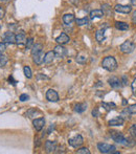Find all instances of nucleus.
<instances>
[{
  "mask_svg": "<svg viewBox=\"0 0 136 154\" xmlns=\"http://www.w3.org/2000/svg\"><path fill=\"white\" fill-rule=\"evenodd\" d=\"M33 45H34V39L33 38L27 39V41H26V48L27 49H31L32 47H33Z\"/></svg>",
  "mask_w": 136,
  "mask_h": 154,
  "instance_id": "32",
  "label": "nucleus"
},
{
  "mask_svg": "<svg viewBox=\"0 0 136 154\" xmlns=\"http://www.w3.org/2000/svg\"><path fill=\"white\" fill-rule=\"evenodd\" d=\"M122 105H127V100H124V101H122Z\"/></svg>",
  "mask_w": 136,
  "mask_h": 154,
  "instance_id": "44",
  "label": "nucleus"
},
{
  "mask_svg": "<svg viewBox=\"0 0 136 154\" xmlns=\"http://www.w3.org/2000/svg\"><path fill=\"white\" fill-rule=\"evenodd\" d=\"M53 51H55V55L57 58H60V59H62V58H64L66 56V54H67V51H66L65 47H63L61 44L57 45V46L55 47V49H53Z\"/></svg>",
  "mask_w": 136,
  "mask_h": 154,
  "instance_id": "9",
  "label": "nucleus"
},
{
  "mask_svg": "<svg viewBox=\"0 0 136 154\" xmlns=\"http://www.w3.org/2000/svg\"><path fill=\"white\" fill-rule=\"evenodd\" d=\"M86 60H87V59H86L85 57H77V62L81 63V64H84V63L86 62Z\"/></svg>",
  "mask_w": 136,
  "mask_h": 154,
  "instance_id": "37",
  "label": "nucleus"
},
{
  "mask_svg": "<svg viewBox=\"0 0 136 154\" xmlns=\"http://www.w3.org/2000/svg\"><path fill=\"white\" fill-rule=\"evenodd\" d=\"M98 149L100 150L101 153H105V154L115 153V150H116V148L113 145H108V144H106V143H98Z\"/></svg>",
  "mask_w": 136,
  "mask_h": 154,
  "instance_id": "4",
  "label": "nucleus"
},
{
  "mask_svg": "<svg viewBox=\"0 0 136 154\" xmlns=\"http://www.w3.org/2000/svg\"><path fill=\"white\" fill-rule=\"evenodd\" d=\"M125 120L122 118V116H116V118L112 119V120L109 121V126H122L124 125Z\"/></svg>",
  "mask_w": 136,
  "mask_h": 154,
  "instance_id": "17",
  "label": "nucleus"
},
{
  "mask_svg": "<svg viewBox=\"0 0 136 154\" xmlns=\"http://www.w3.org/2000/svg\"><path fill=\"white\" fill-rule=\"evenodd\" d=\"M102 67L111 72V71L116 70V68H117V61L112 56H108L102 61Z\"/></svg>",
  "mask_w": 136,
  "mask_h": 154,
  "instance_id": "1",
  "label": "nucleus"
},
{
  "mask_svg": "<svg viewBox=\"0 0 136 154\" xmlns=\"http://www.w3.org/2000/svg\"><path fill=\"white\" fill-rule=\"evenodd\" d=\"M131 87H132L133 94L136 95V79H134V81L132 82V84H131Z\"/></svg>",
  "mask_w": 136,
  "mask_h": 154,
  "instance_id": "35",
  "label": "nucleus"
},
{
  "mask_svg": "<svg viewBox=\"0 0 136 154\" xmlns=\"http://www.w3.org/2000/svg\"><path fill=\"white\" fill-rule=\"evenodd\" d=\"M102 8H103L104 14H106V15H111V8H109V5H108V4H104Z\"/></svg>",
  "mask_w": 136,
  "mask_h": 154,
  "instance_id": "29",
  "label": "nucleus"
},
{
  "mask_svg": "<svg viewBox=\"0 0 136 154\" xmlns=\"http://www.w3.org/2000/svg\"><path fill=\"white\" fill-rule=\"evenodd\" d=\"M135 47H136V45L133 41L127 40V41H125L122 45H120L119 48H120V51L124 53V54H132L133 51H134Z\"/></svg>",
  "mask_w": 136,
  "mask_h": 154,
  "instance_id": "3",
  "label": "nucleus"
},
{
  "mask_svg": "<svg viewBox=\"0 0 136 154\" xmlns=\"http://www.w3.org/2000/svg\"><path fill=\"white\" fill-rule=\"evenodd\" d=\"M92 116H93L94 118H98V116H100V111H98V108H94V109L92 110Z\"/></svg>",
  "mask_w": 136,
  "mask_h": 154,
  "instance_id": "36",
  "label": "nucleus"
},
{
  "mask_svg": "<svg viewBox=\"0 0 136 154\" xmlns=\"http://www.w3.org/2000/svg\"><path fill=\"white\" fill-rule=\"evenodd\" d=\"M8 81H10V82H13V85H15V84H16V82H15L14 81V79H13V77H10V78H8Z\"/></svg>",
  "mask_w": 136,
  "mask_h": 154,
  "instance_id": "41",
  "label": "nucleus"
},
{
  "mask_svg": "<svg viewBox=\"0 0 136 154\" xmlns=\"http://www.w3.org/2000/svg\"><path fill=\"white\" fill-rule=\"evenodd\" d=\"M45 150L47 153H53L57 150V143L53 140H46L45 142Z\"/></svg>",
  "mask_w": 136,
  "mask_h": 154,
  "instance_id": "12",
  "label": "nucleus"
},
{
  "mask_svg": "<svg viewBox=\"0 0 136 154\" xmlns=\"http://www.w3.org/2000/svg\"><path fill=\"white\" fill-rule=\"evenodd\" d=\"M127 82H128V78H127V75H122V85H127Z\"/></svg>",
  "mask_w": 136,
  "mask_h": 154,
  "instance_id": "39",
  "label": "nucleus"
},
{
  "mask_svg": "<svg viewBox=\"0 0 136 154\" xmlns=\"http://www.w3.org/2000/svg\"><path fill=\"white\" fill-rule=\"evenodd\" d=\"M34 57V63L37 65H41L44 63V58H45V54L42 51H40L39 54H36V55L33 56Z\"/></svg>",
  "mask_w": 136,
  "mask_h": 154,
  "instance_id": "16",
  "label": "nucleus"
},
{
  "mask_svg": "<svg viewBox=\"0 0 136 154\" xmlns=\"http://www.w3.org/2000/svg\"><path fill=\"white\" fill-rule=\"evenodd\" d=\"M77 154H90V151L88 148H81L77 151Z\"/></svg>",
  "mask_w": 136,
  "mask_h": 154,
  "instance_id": "31",
  "label": "nucleus"
},
{
  "mask_svg": "<svg viewBox=\"0 0 136 154\" xmlns=\"http://www.w3.org/2000/svg\"><path fill=\"white\" fill-rule=\"evenodd\" d=\"M107 27H108L107 23H105V25H104V26H102L100 29H98V31H96V32H95V39H96V41H98V42L102 43L103 41L106 39L105 32H106V29H107Z\"/></svg>",
  "mask_w": 136,
  "mask_h": 154,
  "instance_id": "8",
  "label": "nucleus"
},
{
  "mask_svg": "<svg viewBox=\"0 0 136 154\" xmlns=\"http://www.w3.org/2000/svg\"><path fill=\"white\" fill-rule=\"evenodd\" d=\"M10 0H0V2H3V3H6V2H8Z\"/></svg>",
  "mask_w": 136,
  "mask_h": 154,
  "instance_id": "43",
  "label": "nucleus"
},
{
  "mask_svg": "<svg viewBox=\"0 0 136 154\" xmlns=\"http://www.w3.org/2000/svg\"><path fill=\"white\" fill-rule=\"evenodd\" d=\"M83 143H84V140L81 134H77L75 136H73V137L68 140L69 146H71L72 148H79V147H81L82 145H83Z\"/></svg>",
  "mask_w": 136,
  "mask_h": 154,
  "instance_id": "5",
  "label": "nucleus"
},
{
  "mask_svg": "<svg viewBox=\"0 0 136 154\" xmlns=\"http://www.w3.org/2000/svg\"><path fill=\"white\" fill-rule=\"evenodd\" d=\"M4 15H5V11H4L3 8H1V6H0V19L3 18Z\"/></svg>",
  "mask_w": 136,
  "mask_h": 154,
  "instance_id": "38",
  "label": "nucleus"
},
{
  "mask_svg": "<svg viewBox=\"0 0 136 154\" xmlns=\"http://www.w3.org/2000/svg\"><path fill=\"white\" fill-rule=\"evenodd\" d=\"M102 106L106 109V111H110V110H113L114 108L116 107V105L114 103H106V102H103Z\"/></svg>",
  "mask_w": 136,
  "mask_h": 154,
  "instance_id": "24",
  "label": "nucleus"
},
{
  "mask_svg": "<svg viewBox=\"0 0 136 154\" xmlns=\"http://www.w3.org/2000/svg\"><path fill=\"white\" fill-rule=\"evenodd\" d=\"M46 99L48 100L49 102H53V103H56V102L59 101V94H58V92L56 91V90L48 89L46 91Z\"/></svg>",
  "mask_w": 136,
  "mask_h": 154,
  "instance_id": "11",
  "label": "nucleus"
},
{
  "mask_svg": "<svg viewBox=\"0 0 136 154\" xmlns=\"http://www.w3.org/2000/svg\"><path fill=\"white\" fill-rule=\"evenodd\" d=\"M132 22H133V24L136 26V11H134L133 14H132Z\"/></svg>",
  "mask_w": 136,
  "mask_h": 154,
  "instance_id": "40",
  "label": "nucleus"
},
{
  "mask_svg": "<svg viewBox=\"0 0 136 154\" xmlns=\"http://www.w3.org/2000/svg\"><path fill=\"white\" fill-rule=\"evenodd\" d=\"M3 42L8 43V44H14L16 43V35H14V32H5L3 34Z\"/></svg>",
  "mask_w": 136,
  "mask_h": 154,
  "instance_id": "6",
  "label": "nucleus"
},
{
  "mask_svg": "<svg viewBox=\"0 0 136 154\" xmlns=\"http://www.w3.org/2000/svg\"><path fill=\"white\" fill-rule=\"evenodd\" d=\"M69 41H70V38H69V36L67 34H65V32H62V34L56 39V42H57L58 44H61V45L66 44V43H68Z\"/></svg>",
  "mask_w": 136,
  "mask_h": 154,
  "instance_id": "15",
  "label": "nucleus"
},
{
  "mask_svg": "<svg viewBox=\"0 0 136 154\" xmlns=\"http://www.w3.org/2000/svg\"><path fill=\"white\" fill-rule=\"evenodd\" d=\"M129 132H130V135L136 140V124H133V125L131 126L130 129H129Z\"/></svg>",
  "mask_w": 136,
  "mask_h": 154,
  "instance_id": "28",
  "label": "nucleus"
},
{
  "mask_svg": "<svg viewBox=\"0 0 136 154\" xmlns=\"http://www.w3.org/2000/svg\"><path fill=\"white\" fill-rule=\"evenodd\" d=\"M55 58H56L55 51H48V53L45 54L44 63H45V64H50V63H53Z\"/></svg>",
  "mask_w": 136,
  "mask_h": 154,
  "instance_id": "18",
  "label": "nucleus"
},
{
  "mask_svg": "<svg viewBox=\"0 0 136 154\" xmlns=\"http://www.w3.org/2000/svg\"><path fill=\"white\" fill-rule=\"evenodd\" d=\"M114 11L117 13H122V14H129L132 11L131 5H122V4H116L114 6Z\"/></svg>",
  "mask_w": 136,
  "mask_h": 154,
  "instance_id": "10",
  "label": "nucleus"
},
{
  "mask_svg": "<svg viewBox=\"0 0 136 154\" xmlns=\"http://www.w3.org/2000/svg\"><path fill=\"white\" fill-rule=\"evenodd\" d=\"M74 20H75V18L73 14H66L63 16V22L65 23V24H68V25L71 24Z\"/></svg>",
  "mask_w": 136,
  "mask_h": 154,
  "instance_id": "21",
  "label": "nucleus"
},
{
  "mask_svg": "<svg viewBox=\"0 0 136 154\" xmlns=\"http://www.w3.org/2000/svg\"><path fill=\"white\" fill-rule=\"evenodd\" d=\"M26 35L23 31H20L18 34L16 35V43L18 45H23V44H26Z\"/></svg>",
  "mask_w": 136,
  "mask_h": 154,
  "instance_id": "13",
  "label": "nucleus"
},
{
  "mask_svg": "<svg viewBox=\"0 0 136 154\" xmlns=\"http://www.w3.org/2000/svg\"><path fill=\"white\" fill-rule=\"evenodd\" d=\"M127 109H128V111L130 114H136V104H133V105L129 106Z\"/></svg>",
  "mask_w": 136,
  "mask_h": 154,
  "instance_id": "30",
  "label": "nucleus"
},
{
  "mask_svg": "<svg viewBox=\"0 0 136 154\" xmlns=\"http://www.w3.org/2000/svg\"><path fill=\"white\" fill-rule=\"evenodd\" d=\"M75 22H77V24L79 25V26H83V25H86L88 23V18L87 17H84V18H81V19H77Z\"/></svg>",
  "mask_w": 136,
  "mask_h": 154,
  "instance_id": "25",
  "label": "nucleus"
},
{
  "mask_svg": "<svg viewBox=\"0 0 136 154\" xmlns=\"http://www.w3.org/2000/svg\"><path fill=\"white\" fill-rule=\"evenodd\" d=\"M104 15H105V14H104L103 10H94V11H91V12H90V18H91V19L102 18Z\"/></svg>",
  "mask_w": 136,
  "mask_h": 154,
  "instance_id": "20",
  "label": "nucleus"
},
{
  "mask_svg": "<svg viewBox=\"0 0 136 154\" xmlns=\"http://www.w3.org/2000/svg\"><path fill=\"white\" fill-rule=\"evenodd\" d=\"M43 51V45L40 44V43H36V44L33 45L32 47V55H36V54H39L40 51Z\"/></svg>",
  "mask_w": 136,
  "mask_h": 154,
  "instance_id": "23",
  "label": "nucleus"
},
{
  "mask_svg": "<svg viewBox=\"0 0 136 154\" xmlns=\"http://www.w3.org/2000/svg\"><path fill=\"white\" fill-rule=\"evenodd\" d=\"M87 109V104L86 103H81V104H77L74 106V111L77 112V113H82L85 110Z\"/></svg>",
  "mask_w": 136,
  "mask_h": 154,
  "instance_id": "22",
  "label": "nucleus"
},
{
  "mask_svg": "<svg viewBox=\"0 0 136 154\" xmlns=\"http://www.w3.org/2000/svg\"><path fill=\"white\" fill-rule=\"evenodd\" d=\"M23 71H24V75L27 79H32V77H33V72H32V69L29 68V66H24Z\"/></svg>",
  "mask_w": 136,
  "mask_h": 154,
  "instance_id": "26",
  "label": "nucleus"
},
{
  "mask_svg": "<svg viewBox=\"0 0 136 154\" xmlns=\"http://www.w3.org/2000/svg\"><path fill=\"white\" fill-rule=\"evenodd\" d=\"M29 99V97L27 94H25V93L21 94V95H20V97H19V100H20L21 102H25V101H27Z\"/></svg>",
  "mask_w": 136,
  "mask_h": 154,
  "instance_id": "34",
  "label": "nucleus"
},
{
  "mask_svg": "<svg viewBox=\"0 0 136 154\" xmlns=\"http://www.w3.org/2000/svg\"><path fill=\"white\" fill-rule=\"evenodd\" d=\"M130 1H131V3H132V4L136 5V0H130Z\"/></svg>",
  "mask_w": 136,
  "mask_h": 154,
  "instance_id": "42",
  "label": "nucleus"
},
{
  "mask_svg": "<svg viewBox=\"0 0 136 154\" xmlns=\"http://www.w3.org/2000/svg\"><path fill=\"white\" fill-rule=\"evenodd\" d=\"M8 57L4 55H0V67H4L6 64H8Z\"/></svg>",
  "mask_w": 136,
  "mask_h": 154,
  "instance_id": "27",
  "label": "nucleus"
},
{
  "mask_svg": "<svg viewBox=\"0 0 136 154\" xmlns=\"http://www.w3.org/2000/svg\"><path fill=\"white\" fill-rule=\"evenodd\" d=\"M108 83H109V85L111 86L112 88H114V89H118V88H120L122 86V80L117 77H114V75H112L111 78L108 79Z\"/></svg>",
  "mask_w": 136,
  "mask_h": 154,
  "instance_id": "7",
  "label": "nucleus"
},
{
  "mask_svg": "<svg viewBox=\"0 0 136 154\" xmlns=\"http://www.w3.org/2000/svg\"><path fill=\"white\" fill-rule=\"evenodd\" d=\"M115 27L118 31H128L129 29V24L122 21H116L115 22Z\"/></svg>",
  "mask_w": 136,
  "mask_h": 154,
  "instance_id": "19",
  "label": "nucleus"
},
{
  "mask_svg": "<svg viewBox=\"0 0 136 154\" xmlns=\"http://www.w3.org/2000/svg\"><path fill=\"white\" fill-rule=\"evenodd\" d=\"M110 136L115 143L127 146V137L122 133H120L118 131H111L110 132Z\"/></svg>",
  "mask_w": 136,
  "mask_h": 154,
  "instance_id": "2",
  "label": "nucleus"
},
{
  "mask_svg": "<svg viewBox=\"0 0 136 154\" xmlns=\"http://www.w3.org/2000/svg\"><path fill=\"white\" fill-rule=\"evenodd\" d=\"M6 49V45L4 42H1L0 43V55H2V54L4 53V51Z\"/></svg>",
  "mask_w": 136,
  "mask_h": 154,
  "instance_id": "33",
  "label": "nucleus"
},
{
  "mask_svg": "<svg viewBox=\"0 0 136 154\" xmlns=\"http://www.w3.org/2000/svg\"><path fill=\"white\" fill-rule=\"evenodd\" d=\"M33 125H34V128L37 130V131H41V130H42L43 128H44V125H45V119H44V118L36 119V120H34Z\"/></svg>",
  "mask_w": 136,
  "mask_h": 154,
  "instance_id": "14",
  "label": "nucleus"
}]
</instances>
